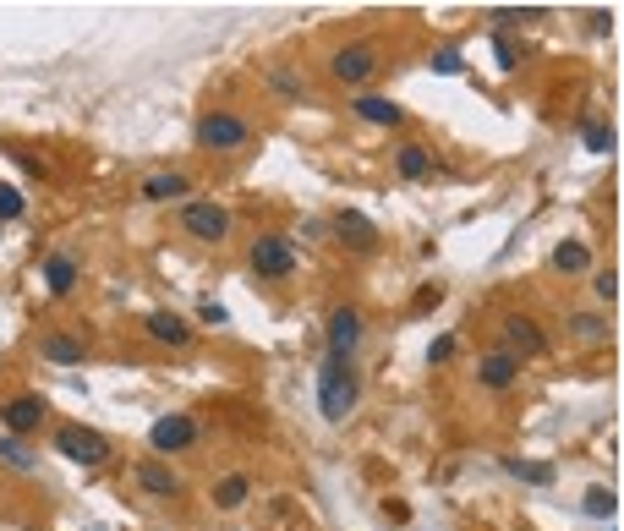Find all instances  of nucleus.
Instances as JSON below:
<instances>
[{
    "mask_svg": "<svg viewBox=\"0 0 624 531\" xmlns=\"http://www.w3.org/2000/svg\"><path fill=\"white\" fill-rule=\"evenodd\" d=\"M198 438H203V427L187 417V411H170V417H159L154 427H148V449H154L159 460H170V455H187V449H198Z\"/></svg>",
    "mask_w": 624,
    "mask_h": 531,
    "instance_id": "obj_9",
    "label": "nucleus"
},
{
    "mask_svg": "<svg viewBox=\"0 0 624 531\" xmlns=\"http://www.w3.org/2000/svg\"><path fill=\"white\" fill-rule=\"evenodd\" d=\"M329 230H334V236H340L351 252H378V225H373L367 214H356V209H340V214L329 219Z\"/></svg>",
    "mask_w": 624,
    "mask_h": 531,
    "instance_id": "obj_14",
    "label": "nucleus"
},
{
    "mask_svg": "<svg viewBox=\"0 0 624 531\" xmlns=\"http://www.w3.org/2000/svg\"><path fill=\"white\" fill-rule=\"evenodd\" d=\"M592 291H597V302H603V307H614L619 302V269H597L592 274Z\"/></svg>",
    "mask_w": 624,
    "mask_h": 531,
    "instance_id": "obj_27",
    "label": "nucleus"
},
{
    "mask_svg": "<svg viewBox=\"0 0 624 531\" xmlns=\"http://www.w3.org/2000/svg\"><path fill=\"white\" fill-rule=\"evenodd\" d=\"M247 269L258 274L263 285H285L302 263H296V247L285 236H274V230H258V236L247 241Z\"/></svg>",
    "mask_w": 624,
    "mask_h": 531,
    "instance_id": "obj_4",
    "label": "nucleus"
},
{
    "mask_svg": "<svg viewBox=\"0 0 624 531\" xmlns=\"http://www.w3.org/2000/svg\"><path fill=\"white\" fill-rule=\"evenodd\" d=\"M356 400H362V378H356V362L323 356V367H318V417H323V422H351Z\"/></svg>",
    "mask_w": 624,
    "mask_h": 531,
    "instance_id": "obj_1",
    "label": "nucleus"
},
{
    "mask_svg": "<svg viewBox=\"0 0 624 531\" xmlns=\"http://www.w3.org/2000/svg\"><path fill=\"white\" fill-rule=\"evenodd\" d=\"M504 471L510 477H520V482H537V488H553V466H537V460H504Z\"/></svg>",
    "mask_w": 624,
    "mask_h": 531,
    "instance_id": "obj_24",
    "label": "nucleus"
},
{
    "mask_svg": "<svg viewBox=\"0 0 624 531\" xmlns=\"http://www.w3.org/2000/svg\"><path fill=\"white\" fill-rule=\"evenodd\" d=\"M176 230L187 241H198V247H219V241H230V230H236V214L214 198H187L176 209Z\"/></svg>",
    "mask_w": 624,
    "mask_h": 531,
    "instance_id": "obj_2",
    "label": "nucleus"
},
{
    "mask_svg": "<svg viewBox=\"0 0 624 531\" xmlns=\"http://www.w3.org/2000/svg\"><path fill=\"white\" fill-rule=\"evenodd\" d=\"M77 258L72 252H55V258H44V296H66L77 285Z\"/></svg>",
    "mask_w": 624,
    "mask_h": 531,
    "instance_id": "obj_20",
    "label": "nucleus"
},
{
    "mask_svg": "<svg viewBox=\"0 0 624 531\" xmlns=\"http://www.w3.org/2000/svg\"><path fill=\"white\" fill-rule=\"evenodd\" d=\"M499 351H510L515 362H537V356H548V329L531 313H504L499 318Z\"/></svg>",
    "mask_w": 624,
    "mask_h": 531,
    "instance_id": "obj_6",
    "label": "nucleus"
},
{
    "mask_svg": "<svg viewBox=\"0 0 624 531\" xmlns=\"http://www.w3.org/2000/svg\"><path fill=\"white\" fill-rule=\"evenodd\" d=\"M378 66H384L378 39H351V44H340V50L329 55V77L340 88H367L378 77Z\"/></svg>",
    "mask_w": 624,
    "mask_h": 531,
    "instance_id": "obj_5",
    "label": "nucleus"
},
{
    "mask_svg": "<svg viewBox=\"0 0 624 531\" xmlns=\"http://www.w3.org/2000/svg\"><path fill=\"white\" fill-rule=\"evenodd\" d=\"M586 148H592V154H608V148H614V126H608V121H586Z\"/></svg>",
    "mask_w": 624,
    "mask_h": 531,
    "instance_id": "obj_28",
    "label": "nucleus"
},
{
    "mask_svg": "<svg viewBox=\"0 0 624 531\" xmlns=\"http://www.w3.org/2000/svg\"><path fill=\"white\" fill-rule=\"evenodd\" d=\"M581 510H586V515H592V521H608V515H614V510H619V499H614V493H608V488H586V499H581Z\"/></svg>",
    "mask_w": 624,
    "mask_h": 531,
    "instance_id": "obj_26",
    "label": "nucleus"
},
{
    "mask_svg": "<svg viewBox=\"0 0 624 531\" xmlns=\"http://www.w3.org/2000/svg\"><path fill=\"white\" fill-rule=\"evenodd\" d=\"M39 356H44V362H55V367H77V362H88V345L77 340V334L50 329V334H39Z\"/></svg>",
    "mask_w": 624,
    "mask_h": 531,
    "instance_id": "obj_17",
    "label": "nucleus"
},
{
    "mask_svg": "<svg viewBox=\"0 0 624 531\" xmlns=\"http://www.w3.org/2000/svg\"><path fill=\"white\" fill-rule=\"evenodd\" d=\"M22 209H28V203H22V192L11 187V181H0V225H6V219H22Z\"/></svg>",
    "mask_w": 624,
    "mask_h": 531,
    "instance_id": "obj_29",
    "label": "nucleus"
},
{
    "mask_svg": "<svg viewBox=\"0 0 624 531\" xmlns=\"http://www.w3.org/2000/svg\"><path fill=\"white\" fill-rule=\"evenodd\" d=\"M192 143L203 154H241L252 143V121L241 110H203L198 126H192Z\"/></svg>",
    "mask_w": 624,
    "mask_h": 531,
    "instance_id": "obj_3",
    "label": "nucleus"
},
{
    "mask_svg": "<svg viewBox=\"0 0 624 531\" xmlns=\"http://www.w3.org/2000/svg\"><path fill=\"white\" fill-rule=\"evenodd\" d=\"M548 269L564 274V280H581V274H592V247L586 241H559L548 252Z\"/></svg>",
    "mask_w": 624,
    "mask_h": 531,
    "instance_id": "obj_18",
    "label": "nucleus"
},
{
    "mask_svg": "<svg viewBox=\"0 0 624 531\" xmlns=\"http://www.w3.org/2000/svg\"><path fill=\"white\" fill-rule=\"evenodd\" d=\"M143 334L154 345H165V351H192V340H198L192 323L181 313H165V307H148V313H143Z\"/></svg>",
    "mask_w": 624,
    "mask_h": 531,
    "instance_id": "obj_10",
    "label": "nucleus"
},
{
    "mask_svg": "<svg viewBox=\"0 0 624 531\" xmlns=\"http://www.w3.org/2000/svg\"><path fill=\"white\" fill-rule=\"evenodd\" d=\"M395 176H400V181H433L438 165H433V154H427V148L400 143V148H395Z\"/></svg>",
    "mask_w": 624,
    "mask_h": 531,
    "instance_id": "obj_19",
    "label": "nucleus"
},
{
    "mask_svg": "<svg viewBox=\"0 0 624 531\" xmlns=\"http://www.w3.org/2000/svg\"><path fill=\"white\" fill-rule=\"evenodd\" d=\"M55 455H66V460H77V466L99 471L104 460H110V438H104V433H94V427H77V422H66V427H55Z\"/></svg>",
    "mask_w": 624,
    "mask_h": 531,
    "instance_id": "obj_8",
    "label": "nucleus"
},
{
    "mask_svg": "<svg viewBox=\"0 0 624 531\" xmlns=\"http://www.w3.org/2000/svg\"><path fill=\"white\" fill-rule=\"evenodd\" d=\"M367 334V318L356 302H334L329 307V323H323V340H329V356H340V362H356V345H362Z\"/></svg>",
    "mask_w": 624,
    "mask_h": 531,
    "instance_id": "obj_7",
    "label": "nucleus"
},
{
    "mask_svg": "<svg viewBox=\"0 0 624 531\" xmlns=\"http://www.w3.org/2000/svg\"><path fill=\"white\" fill-rule=\"evenodd\" d=\"M0 460H6V466H17V471H33V466H39V455H33L22 438H11V433L0 438Z\"/></svg>",
    "mask_w": 624,
    "mask_h": 531,
    "instance_id": "obj_25",
    "label": "nucleus"
},
{
    "mask_svg": "<svg viewBox=\"0 0 624 531\" xmlns=\"http://www.w3.org/2000/svg\"><path fill=\"white\" fill-rule=\"evenodd\" d=\"M515 378H520V362H515L510 351H499V345H493V351L477 356V384L482 389H493V395H499V389H510Z\"/></svg>",
    "mask_w": 624,
    "mask_h": 531,
    "instance_id": "obj_15",
    "label": "nucleus"
},
{
    "mask_svg": "<svg viewBox=\"0 0 624 531\" xmlns=\"http://www.w3.org/2000/svg\"><path fill=\"white\" fill-rule=\"evenodd\" d=\"M444 302V280H427L422 291H416V302H411V313H427V307H438Z\"/></svg>",
    "mask_w": 624,
    "mask_h": 531,
    "instance_id": "obj_31",
    "label": "nucleus"
},
{
    "mask_svg": "<svg viewBox=\"0 0 624 531\" xmlns=\"http://www.w3.org/2000/svg\"><path fill=\"white\" fill-rule=\"evenodd\" d=\"M252 493V477L247 471H230V477H219L214 488H208V499H214V510H241Z\"/></svg>",
    "mask_w": 624,
    "mask_h": 531,
    "instance_id": "obj_21",
    "label": "nucleus"
},
{
    "mask_svg": "<svg viewBox=\"0 0 624 531\" xmlns=\"http://www.w3.org/2000/svg\"><path fill=\"white\" fill-rule=\"evenodd\" d=\"M137 192H143L148 203H187L192 198V176L187 170H148V176L137 181Z\"/></svg>",
    "mask_w": 624,
    "mask_h": 531,
    "instance_id": "obj_13",
    "label": "nucleus"
},
{
    "mask_svg": "<svg viewBox=\"0 0 624 531\" xmlns=\"http://www.w3.org/2000/svg\"><path fill=\"white\" fill-rule=\"evenodd\" d=\"M564 323H570L575 340H608V334H614V323H608L603 313H570Z\"/></svg>",
    "mask_w": 624,
    "mask_h": 531,
    "instance_id": "obj_23",
    "label": "nucleus"
},
{
    "mask_svg": "<svg viewBox=\"0 0 624 531\" xmlns=\"http://www.w3.org/2000/svg\"><path fill=\"white\" fill-rule=\"evenodd\" d=\"M449 356H455V334H438V340L427 345V362H433V367H444Z\"/></svg>",
    "mask_w": 624,
    "mask_h": 531,
    "instance_id": "obj_32",
    "label": "nucleus"
},
{
    "mask_svg": "<svg viewBox=\"0 0 624 531\" xmlns=\"http://www.w3.org/2000/svg\"><path fill=\"white\" fill-rule=\"evenodd\" d=\"M132 482L148 493V499H181L187 493V482H181V471H170L159 455H148V460H137L132 466Z\"/></svg>",
    "mask_w": 624,
    "mask_h": 531,
    "instance_id": "obj_11",
    "label": "nucleus"
},
{
    "mask_svg": "<svg viewBox=\"0 0 624 531\" xmlns=\"http://www.w3.org/2000/svg\"><path fill=\"white\" fill-rule=\"evenodd\" d=\"M263 83H269L280 99H291V105H296V99H307V77L296 72V66H269V72H263Z\"/></svg>",
    "mask_w": 624,
    "mask_h": 531,
    "instance_id": "obj_22",
    "label": "nucleus"
},
{
    "mask_svg": "<svg viewBox=\"0 0 624 531\" xmlns=\"http://www.w3.org/2000/svg\"><path fill=\"white\" fill-rule=\"evenodd\" d=\"M44 395H33V389H22V395H11L6 406H0V422H6V433L11 438H28V433H39L44 427Z\"/></svg>",
    "mask_w": 624,
    "mask_h": 531,
    "instance_id": "obj_12",
    "label": "nucleus"
},
{
    "mask_svg": "<svg viewBox=\"0 0 624 531\" xmlns=\"http://www.w3.org/2000/svg\"><path fill=\"white\" fill-rule=\"evenodd\" d=\"M460 66H466V61H460V50H455V44L433 50V72H438V77H460Z\"/></svg>",
    "mask_w": 624,
    "mask_h": 531,
    "instance_id": "obj_30",
    "label": "nucleus"
},
{
    "mask_svg": "<svg viewBox=\"0 0 624 531\" xmlns=\"http://www.w3.org/2000/svg\"><path fill=\"white\" fill-rule=\"evenodd\" d=\"M493 50H499V66H504V72H515V66H520V44H515V39H493Z\"/></svg>",
    "mask_w": 624,
    "mask_h": 531,
    "instance_id": "obj_34",
    "label": "nucleus"
},
{
    "mask_svg": "<svg viewBox=\"0 0 624 531\" xmlns=\"http://www.w3.org/2000/svg\"><path fill=\"white\" fill-rule=\"evenodd\" d=\"M351 115L356 121H367V126H406V110L395 105V99H384V94H351Z\"/></svg>",
    "mask_w": 624,
    "mask_h": 531,
    "instance_id": "obj_16",
    "label": "nucleus"
},
{
    "mask_svg": "<svg viewBox=\"0 0 624 531\" xmlns=\"http://www.w3.org/2000/svg\"><path fill=\"white\" fill-rule=\"evenodd\" d=\"M198 318L208 323V329H225V323H230V313H225V302H214V296H208V302L198 307Z\"/></svg>",
    "mask_w": 624,
    "mask_h": 531,
    "instance_id": "obj_33",
    "label": "nucleus"
}]
</instances>
